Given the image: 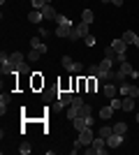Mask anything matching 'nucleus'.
I'll return each mask as SVG.
<instances>
[{
	"label": "nucleus",
	"instance_id": "1",
	"mask_svg": "<svg viewBox=\"0 0 139 155\" xmlns=\"http://www.w3.org/2000/svg\"><path fill=\"white\" fill-rule=\"evenodd\" d=\"M53 21L58 23V28H56V37H67V39H70V35H72V30H74L72 21L67 19V16H63V14H58Z\"/></svg>",
	"mask_w": 139,
	"mask_h": 155
},
{
	"label": "nucleus",
	"instance_id": "2",
	"mask_svg": "<svg viewBox=\"0 0 139 155\" xmlns=\"http://www.w3.org/2000/svg\"><path fill=\"white\" fill-rule=\"evenodd\" d=\"M107 148H109V146H107V139L98 134L95 139H93V143L86 148V153H88V155H104V153H107Z\"/></svg>",
	"mask_w": 139,
	"mask_h": 155
},
{
	"label": "nucleus",
	"instance_id": "3",
	"mask_svg": "<svg viewBox=\"0 0 139 155\" xmlns=\"http://www.w3.org/2000/svg\"><path fill=\"white\" fill-rule=\"evenodd\" d=\"M111 63H114L111 58H102V60L98 63V81H102V79L111 72Z\"/></svg>",
	"mask_w": 139,
	"mask_h": 155
},
{
	"label": "nucleus",
	"instance_id": "4",
	"mask_svg": "<svg viewBox=\"0 0 139 155\" xmlns=\"http://www.w3.org/2000/svg\"><path fill=\"white\" fill-rule=\"evenodd\" d=\"M118 95H123V97H127V95H130V97H137L139 95V88L134 84H127V81H125V84L118 86Z\"/></svg>",
	"mask_w": 139,
	"mask_h": 155
},
{
	"label": "nucleus",
	"instance_id": "5",
	"mask_svg": "<svg viewBox=\"0 0 139 155\" xmlns=\"http://www.w3.org/2000/svg\"><path fill=\"white\" fill-rule=\"evenodd\" d=\"M26 63V60H23V53L21 51H14V53H9V65H12V70L16 72V74H19V70H21V65Z\"/></svg>",
	"mask_w": 139,
	"mask_h": 155
},
{
	"label": "nucleus",
	"instance_id": "6",
	"mask_svg": "<svg viewBox=\"0 0 139 155\" xmlns=\"http://www.w3.org/2000/svg\"><path fill=\"white\" fill-rule=\"evenodd\" d=\"M93 139H95V137H93V130H91V127H84V130L79 132V141L84 143V146H91Z\"/></svg>",
	"mask_w": 139,
	"mask_h": 155
},
{
	"label": "nucleus",
	"instance_id": "7",
	"mask_svg": "<svg viewBox=\"0 0 139 155\" xmlns=\"http://www.w3.org/2000/svg\"><path fill=\"white\" fill-rule=\"evenodd\" d=\"M111 46H114V51H116V58H118V56H125V49H127V44L123 42V37L114 39V42H111Z\"/></svg>",
	"mask_w": 139,
	"mask_h": 155
},
{
	"label": "nucleus",
	"instance_id": "8",
	"mask_svg": "<svg viewBox=\"0 0 139 155\" xmlns=\"http://www.w3.org/2000/svg\"><path fill=\"white\" fill-rule=\"evenodd\" d=\"M72 100H74V95L70 91H60L58 93V102L63 104V107H67V104H72Z\"/></svg>",
	"mask_w": 139,
	"mask_h": 155
},
{
	"label": "nucleus",
	"instance_id": "9",
	"mask_svg": "<svg viewBox=\"0 0 139 155\" xmlns=\"http://www.w3.org/2000/svg\"><path fill=\"white\" fill-rule=\"evenodd\" d=\"M121 143H123V134H116V132L107 139V146H109V148H118Z\"/></svg>",
	"mask_w": 139,
	"mask_h": 155
},
{
	"label": "nucleus",
	"instance_id": "10",
	"mask_svg": "<svg viewBox=\"0 0 139 155\" xmlns=\"http://www.w3.org/2000/svg\"><path fill=\"white\" fill-rule=\"evenodd\" d=\"M121 72H123L125 77H132V79H137V77H139L137 72H134V67H132L130 63H127V60H125V63H121Z\"/></svg>",
	"mask_w": 139,
	"mask_h": 155
},
{
	"label": "nucleus",
	"instance_id": "11",
	"mask_svg": "<svg viewBox=\"0 0 139 155\" xmlns=\"http://www.w3.org/2000/svg\"><path fill=\"white\" fill-rule=\"evenodd\" d=\"M42 16H44V21H49V19H56L58 14H56V9H53L51 5H44L42 7Z\"/></svg>",
	"mask_w": 139,
	"mask_h": 155
},
{
	"label": "nucleus",
	"instance_id": "12",
	"mask_svg": "<svg viewBox=\"0 0 139 155\" xmlns=\"http://www.w3.org/2000/svg\"><path fill=\"white\" fill-rule=\"evenodd\" d=\"M28 21H30V23H42V21H44V16H42V9H33V12L28 14Z\"/></svg>",
	"mask_w": 139,
	"mask_h": 155
},
{
	"label": "nucleus",
	"instance_id": "13",
	"mask_svg": "<svg viewBox=\"0 0 139 155\" xmlns=\"http://www.w3.org/2000/svg\"><path fill=\"white\" fill-rule=\"evenodd\" d=\"M72 125H74V130H77V132H81L84 127H88V123H86V116H77V118L72 120Z\"/></svg>",
	"mask_w": 139,
	"mask_h": 155
},
{
	"label": "nucleus",
	"instance_id": "14",
	"mask_svg": "<svg viewBox=\"0 0 139 155\" xmlns=\"http://www.w3.org/2000/svg\"><path fill=\"white\" fill-rule=\"evenodd\" d=\"M74 30H77V35H79V37H86V35H91V32H88V23H84V21H79V23L74 26Z\"/></svg>",
	"mask_w": 139,
	"mask_h": 155
},
{
	"label": "nucleus",
	"instance_id": "15",
	"mask_svg": "<svg viewBox=\"0 0 139 155\" xmlns=\"http://www.w3.org/2000/svg\"><path fill=\"white\" fill-rule=\"evenodd\" d=\"M9 102H12V95H9V93H2V95H0V114H5Z\"/></svg>",
	"mask_w": 139,
	"mask_h": 155
},
{
	"label": "nucleus",
	"instance_id": "16",
	"mask_svg": "<svg viewBox=\"0 0 139 155\" xmlns=\"http://www.w3.org/2000/svg\"><path fill=\"white\" fill-rule=\"evenodd\" d=\"M102 91H104V95L109 97V100L118 95V93H116V84H104V88H102Z\"/></svg>",
	"mask_w": 139,
	"mask_h": 155
},
{
	"label": "nucleus",
	"instance_id": "17",
	"mask_svg": "<svg viewBox=\"0 0 139 155\" xmlns=\"http://www.w3.org/2000/svg\"><path fill=\"white\" fill-rule=\"evenodd\" d=\"M30 49H40L42 53H46V44H42L40 37H33V39H30Z\"/></svg>",
	"mask_w": 139,
	"mask_h": 155
},
{
	"label": "nucleus",
	"instance_id": "18",
	"mask_svg": "<svg viewBox=\"0 0 139 155\" xmlns=\"http://www.w3.org/2000/svg\"><path fill=\"white\" fill-rule=\"evenodd\" d=\"M121 37H123V42H125V44H134V42H137V35H134L132 30H125Z\"/></svg>",
	"mask_w": 139,
	"mask_h": 155
},
{
	"label": "nucleus",
	"instance_id": "19",
	"mask_svg": "<svg viewBox=\"0 0 139 155\" xmlns=\"http://www.w3.org/2000/svg\"><path fill=\"white\" fill-rule=\"evenodd\" d=\"M134 100H137V97L127 95L125 100H123V111H134Z\"/></svg>",
	"mask_w": 139,
	"mask_h": 155
},
{
	"label": "nucleus",
	"instance_id": "20",
	"mask_svg": "<svg viewBox=\"0 0 139 155\" xmlns=\"http://www.w3.org/2000/svg\"><path fill=\"white\" fill-rule=\"evenodd\" d=\"M98 134H100V137H104V139H109V137L114 134V127H109V125H102V127L98 130Z\"/></svg>",
	"mask_w": 139,
	"mask_h": 155
},
{
	"label": "nucleus",
	"instance_id": "21",
	"mask_svg": "<svg viewBox=\"0 0 139 155\" xmlns=\"http://www.w3.org/2000/svg\"><path fill=\"white\" fill-rule=\"evenodd\" d=\"M111 114H114L111 107H102V109H100V118H102V120H109V118H111Z\"/></svg>",
	"mask_w": 139,
	"mask_h": 155
},
{
	"label": "nucleus",
	"instance_id": "22",
	"mask_svg": "<svg viewBox=\"0 0 139 155\" xmlns=\"http://www.w3.org/2000/svg\"><path fill=\"white\" fill-rule=\"evenodd\" d=\"M81 21H84V23H88V26L95 21V19H93V12H91V9H84V12H81Z\"/></svg>",
	"mask_w": 139,
	"mask_h": 155
},
{
	"label": "nucleus",
	"instance_id": "23",
	"mask_svg": "<svg viewBox=\"0 0 139 155\" xmlns=\"http://www.w3.org/2000/svg\"><path fill=\"white\" fill-rule=\"evenodd\" d=\"M109 107H111L114 111L123 109V100H118V97H111V100H109Z\"/></svg>",
	"mask_w": 139,
	"mask_h": 155
},
{
	"label": "nucleus",
	"instance_id": "24",
	"mask_svg": "<svg viewBox=\"0 0 139 155\" xmlns=\"http://www.w3.org/2000/svg\"><path fill=\"white\" fill-rule=\"evenodd\" d=\"M40 58H42V51H40V49H30L28 60H30V63H35V60H40Z\"/></svg>",
	"mask_w": 139,
	"mask_h": 155
},
{
	"label": "nucleus",
	"instance_id": "25",
	"mask_svg": "<svg viewBox=\"0 0 139 155\" xmlns=\"http://www.w3.org/2000/svg\"><path fill=\"white\" fill-rule=\"evenodd\" d=\"M114 132H116V134H123V137H125L127 125H125V123H116V125H114Z\"/></svg>",
	"mask_w": 139,
	"mask_h": 155
},
{
	"label": "nucleus",
	"instance_id": "26",
	"mask_svg": "<svg viewBox=\"0 0 139 155\" xmlns=\"http://www.w3.org/2000/svg\"><path fill=\"white\" fill-rule=\"evenodd\" d=\"M60 60H63V67H65L67 72H72V65H74V60L70 58V56H63V58H60Z\"/></svg>",
	"mask_w": 139,
	"mask_h": 155
},
{
	"label": "nucleus",
	"instance_id": "27",
	"mask_svg": "<svg viewBox=\"0 0 139 155\" xmlns=\"http://www.w3.org/2000/svg\"><path fill=\"white\" fill-rule=\"evenodd\" d=\"M30 150H33V146H30V143H28V141H23V143H21V146H19V153H21V155H28V153H30Z\"/></svg>",
	"mask_w": 139,
	"mask_h": 155
},
{
	"label": "nucleus",
	"instance_id": "28",
	"mask_svg": "<svg viewBox=\"0 0 139 155\" xmlns=\"http://www.w3.org/2000/svg\"><path fill=\"white\" fill-rule=\"evenodd\" d=\"M44 5H51V0H33V7H35V9H42Z\"/></svg>",
	"mask_w": 139,
	"mask_h": 155
},
{
	"label": "nucleus",
	"instance_id": "29",
	"mask_svg": "<svg viewBox=\"0 0 139 155\" xmlns=\"http://www.w3.org/2000/svg\"><path fill=\"white\" fill-rule=\"evenodd\" d=\"M91 114H93L91 104H84V107H81V109H79V116H91Z\"/></svg>",
	"mask_w": 139,
	"mask_h": 155
},
{
	"label": "nucleus",
	"instance_id": "30",
	"mask_svg": "<svg viewBox=\"0 0 139 155\" xmlns=\"http://www.w3.org/2000/svg\"><path fill=\"white\" fill-rule=\"evenodd\" d=\"M104 58L116 60V51H114V46H107V49H104Z\"/></svg>",
	"mask_w": 139,
	"mask_h": 155
},
{
	"label": "nucleus",
	"instance_id": "31",
	"mask_svg": "<svg viewBox=\"0 0 139 155\" xmlns=\"http://www.w3.org/2000/svg\"><path fill=\"white\" fill-rule=\"evenodd\" d=\"M77 116H79V109H74L72 104H70V111H67V118H70V120H74Z\"/></svg>",
	"mask_w": 139,
	"mask_h": 155
},
{
	"label": "nucleus",
	"instance_id": "32",
	"mask_svg": "<svg viewBox=\"0 0 139 155\" xmlns=\"http://www.w3.org/2000/svg\"><path fill=\"white\" fill-rule=\"evenodd\" d=\"M19 74H23V77L33 74V72H30V65H28V63H23V65H21V70H19Z\"/></svg>",
	"mask_w": 139,
	"mask_h": 155
},
{
	"label": "nucleus",
	"instance_id": "33",
	"mask_svg": "<svg viewBox=\"0 0 139 155\" xmlns=\"http://www.w3.org/2000/svg\"><path fill=\"white\" fill-rule=\"evenodd\" d=\"M84 104H86V102H84L81 97H74V100H72V107H74V109H81Z\"/></svg>",
	"mask_w": 139,
	"mask_h": 155
},
{
	"label": "nucleus",
	"instance_id": "34",
	"mask_svg": "<svg viewBox=\"0 0 139 155\" xmlns=\"http://www.w3.org/2000/svg\"><path fill=\"white\" fill-rule=\"evenodd\" d=\"M84 42H86V46H95V37H93V35H86Z\"/></svg>",
	"mask_w": 139,
	"mask_h": 155
},
{
	"label": "nucleus",
	"instance_id": "35",
	"mask_svg": "<svg viewBox=\"0 0 139 155\" xmlns=\"http://www.w3.org/2000/svg\"><path fill=\"white\" fill-rule=\"evenodd\" d=\"M88 74H91V77H98V65H91V67H88Z\"/></svg>",
	"mask_w": 139,
	"mask_h": 155
},
{
	"label": "nucleus",
	"instance_id": "36",
	"mask_svg": "<svg viewBox=\"0 0 139 155\" xmlns=\"http://www.w3.org/2000/svg\"><path fill=\"white\" fill-rule=\"evenodd\" d=\"M81 70H84V65H81V63H77V60H74V65H72V72H81Z\"/></svg>",
	"mask_w": 139,
	"mask_h": 155
},
{
	"label": "nucleus",
	"instance_id": "37",
	"mask_svg": "<svg viewBox=\"0 0 139 155\" xmlns=\"http://www.w3.org/2000/svg\"><path fill=\"white\" fill-rule=\"evenodd\" d=\"M111 2H114L116 7H121V5H123V0H111Z\"/></svg>",
	"mask_w": 139,
	"mask_h": 155
},
{
	"label": "nucleus",
	"instance_id": "38",
	"mask_svg": "<svg viewBox=\"0 0 139 155\" xmlns=\"http://www.w3.org/2000/svg\"><path fill=\"white\" fill-rule=\"evenodd\" d=\"M134 46H137V49H139V35H137V42H134Z\"/></svg>",
	"mask_w": 139,
	"mask_h": 155
},
{
	"label": "nucleus",
	"instance_id": "39",
	"mask_svg": "<svg viewBox=\"0 0 139 155\" xmlns=\"http://www.w3.org/2000/svg\"><path fill=\"white\" fill-rule=\"evenodd\" d=\"M100 2H111V0H100Z\"/></svg>",
	"mask_w": 139,
	"mask_h": 155
},
{
	"label": "nucleus",
	"instance_id": "40",
	"mask_svg": "<svg viewBox=\"0 0 139 155\" xmlns=\"http://www.w3.org/2000/svg\"><path fill=\"white\" fill-rule=\"evenodd\" d=\"M137 123H139V114H137Z\"/></svg>",
	"mask_w": 139,
	"mask_h": 155
}]
</instances>
